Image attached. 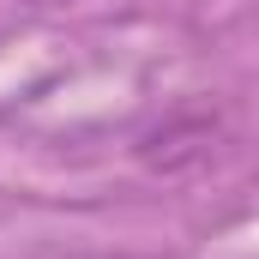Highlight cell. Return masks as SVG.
I'll return each mask as SVG.
<instances>
[{
	"label": "cell",
	"mask_w": 259,
	"mask_h": 259,
	"mask_svg": "<svg viewBox=\"0 0 259 259\" xmlns=\"http://www.w3.org/2000/svg\"><path fill=\"white\" fill-rule=\"evenodd\" d=\"M211 139H217V115H205V109H193V115H175V121H163L157 133H145L139 139V157L151 163V169H187V163H199L205 151H211Z\"/></svg>",
	"instance_id": "6da1fadb"
}]
</instances>
